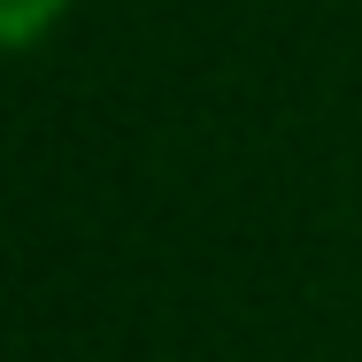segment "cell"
Masks as SVG:
<instances>
[{
    "label": "cell",
    "mask_w": 362,
    "mask_h": 362,
    "mask_svg": "<svg viewBox=\"0 0 362 362\" xmlns=\"http://www.w3.org/2000/svg\"><path fill=\"white\" fill-rule=\"evenodd\" d=\"M62 8H70V0H0V31H8V47H31Z\"/></svg>",
    "instance_id": "obj_1"
}]
</instances>
